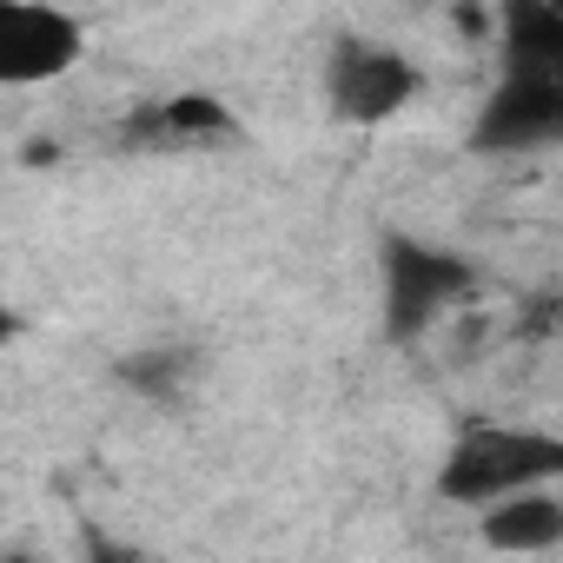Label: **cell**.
Masks as SVG:
<instances>
[{"mask_svg": "<svg viewBox=\"0 0 563 563\" xmlns=\"http://www.w3.org/2000/svg\"><path fill=\"white\" fill-rule=\"evenodd\" d=\"M80 60V21L60 8H27V0H0V80L34 87L54 80Z\"/></svg>", "mask_w": 563, "mask_h": 563, "instance_id": "5b68a950", "label": "cell"}, {"mask_svg": "<svg viewBox=\"0 0 563 563\" xmlns=\"http://www.w3.org/2000/svg\"><path fill=\"white\" fill-rule=\"evenodd\" d=\"M563 477V438L537 424H497V418H464L444 464H438V497L444 504H510L523 490H543Z\"/></svg>", "mask_w": 563, "mask_h": 563, "instance_id": "7a4b0ae2", "label": "cell"}, {"mask_svg": "<svg viewBox=\"0 0 563 563\" xmlns=\"http://www.w3.org/2000/svg\"><path fill=\"white\" fill-rule=\"evenodd\" d=\"M179 365H186L179 352H146V358H126L120 378H126V385H146V391H166V385L179 378Z\"/></svg>", "mask_w": 563, "mask_h": 563, "instance_id": "ba28073f", "label": "cell"}, {"mask_svg": "<svg viewBox=\"0 0 563 563\" xmlns=\"http://www.w3.org/2000/svg\"><path fill=\"white\" fill-rule=\"evenodd\" d=\"M477 530H484V543L504 550V556H543V550L563 543V497L523 490V497H510V504H490Z\"/></svg>", "mask_w": 563, "mask_h": 563, "instance_id": "52a82bcc", "label": "cell"}, {"mask_svg": "<svg viewBox=\"0 0 563 563\" xmlns=\"http://www.w3.org/2000/svg\"><path fill=\"white\" fill-rule=\"evenodd\" d=\"M232 133H239V120L212 93H173L126 120V140H140V146H206V140H232Z\"/></svg>", "mask_w": 563, "mask_h": 563, "instance_id": "8992f818", "label": "cell"}, {"mask_svg": "<svg viewBox=\"0 0 563 563\" xmlns=\"http://www.w3.org/2000/svg\"><path fill=\"white\" fill-rule=\"evenodd\" d=\"M378 278H385V332H391L398 345H411L424 325H438V319L477 286V265L457 258V252H444V245L385 232V245H378Z\"/></svg>", "mask_w": 563, "mask_h": 563, "instance_id": "3957f363", "label": "cell"}, {"mask_svg": "<svg viewBox=\"0 0 563 563\" xmlns=\"http://www.w3.org/2000/svg\"><path fill=\"white\" fill-rule=\"evenodd\" d=\"M418 87H424V74L398 47H378V41H345L325 67V93H332L339 120H352V126L391 120L398 107L418 100Z\"/></svg>", "mask_w": 563, "mask_h": 563, "instance_id": "277c9868", "label": "cell"}, {"mask_svg": "<svg viewBox=\"0 0 563 563\" xmlns=\"http://www.w3.org/2000/svg\"><path fill=\"white\" fill-rule=\"evenodd\" d=\"M87 563H146V556H140V550H126V543H113V537H100V530H93V537H87Z\"/></svg>", "mask_w": 563, "mask_h": 563, "instance_id": "30bf717a", "label": "cell"}, {"mask_svg": "<svg viewBox=\"0 0 563 563\" xmlns=\"http://www.w3.org/2000/svg\"><path fill=\"white\" fill-rule=\"evenodd\" d=\"M563 140V8L510 0L504 8V74L477 107V153H537Z\"/></svg>", "mask_w": 563, "mask_h": 563, "instance_id": "6da1fadb", "label": "cell"}, {"mask_svg": "<svg viewBox=\"0 0 563 563\" xmlns=\"http://www.w3.org/2000/svg\"><path fill=\"white\" fill-rule=\"evenodd\" d=\"M550 332H563V299H537L523 312V339H550Z\"/></svg>", "mask_w": 563, "mask_h": 563, "instance_id": "9c48e42d", "label": "cell"}, {"mask_svg": "<svg viewBox=\"0 0 563 563\" xmlns=\"http://www.w3.org/2000/svg\"><path fill=\"white\" fill-rule=\"evenodd\" d=\"M0 563H41V556H34V550H21V543H14V550H8V556H0Z\"/></svg>", "mask_w": 563, "mask_h": 563, "instance_id": "8fae6325", "label": "cell"}]
</instances>
